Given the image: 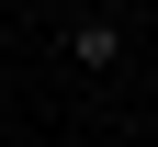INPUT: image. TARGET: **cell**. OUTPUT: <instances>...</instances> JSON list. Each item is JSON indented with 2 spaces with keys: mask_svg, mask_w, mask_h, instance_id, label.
Returning <instances> with one entry per match:
<instances>
[{
  "mask_svg": "<svg viewBox=\"0 0 158 147\" xmlns=\"http://www.w3.org/2000/svg\"><path fill=\"white\" fill-rule=\"evenodd\" d=\"M68 57H79L90 79H102V68H124V23H113V11H90V23L68 34Z\"/></svg>",
  "mask_w": 158,
  "mask_h": 147,
  "instance_id": "6da1fadb",
  "label": "cell"
}]
</instances>
